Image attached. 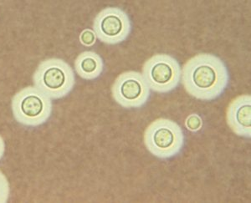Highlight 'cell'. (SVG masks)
<instances>
[{
  "label": "cell",
  "mask_w": 251,
  "mask_h": 203,
  "mask_svg": "<svg viewBox=\"0 0 251 203\" xmlns=\"http://www.w3.org/2000/svg\"><path fill=\"white\" fill-rule=\"evenodd\" d=\"M181 76L188 94L201 100L220 97L229 81L226 64L210 54H200L188 60L183 66Z\"/></svg>",
  "instance_id": "obj_1"
},
{
  "label": "cell",
  "mask_w": 251,
  "mask_h": 203,
  "mask_svg": "<svg viewBox=\"0 0 251 203\" xmlns=\"http://www.w3.org/2000/svg\"><path fill=\"white\" fill-rule=\"evenodd\" d=\"M34 86L51 100L67 96L74 88L75 77L65 60L51 58L38 66L33 76Z\"/></svg>",
  "instance_id": "obj_2"
},
{
  "label": "cell",
  "mask_w": 251,
  "mask_h": 203,
  "mask_svg": "<svg viewBox=\"0 0 251 203\" xmlns=\"http://www.w3.org/2000/svg\"><path fill=\"white\" fill-rule=\"evenodd\" d=\"M11 109L18 123L27 127H38L50 118L51 99L35 86H28L15 94Z\"/></svg>",
  "instance_id": "obj_3"
},
{
  "label": "cell",
  "mask_w": 251,
  "mask_h": 203,
  "mask_svg": "<svg viewBox=\"0 0 251 203\" xmlns=\"http://www.w3.org/2000/svg\"><path fill=\"white\" fill-rule=\"evenodd\" d=\"M144 143L149 152L156 158L169 159L182 151L184 134L176 122L161 118L151 122L146 129Z\"/></svg>",
  "instance_id": "obj_4"
},
{
  "label": "cell",
  "mask_w": 251,
  "mask_h": 203,
  "mask_svg": "<svg viewBox=\"0 0 251 203\" xmlns=\"http://www.w3.org/2000/svg\"><path fill=\"white\" fill-rule=\"evenodd\" d=\"M143 75L150 90L157 93H168L178 86L182 71L174 57L156 55L146 61Z\"/></svg>",
  "instance_id": "obj_5"
},
{
  "label": "cell",
  "mask_w": 251,
  "mask_h": 203,
  "mask_svg": "<svg viewBox=\"0 0 251 203\" xmlns=\"http://www.w3.org/2000/svg\"><path fill=\"white\" fill-rule=\"evenodd\" d=\"M112 96L118 105L126 109L140 108L150 97V88L143 75L136 71L124 72L115 80Z\"/></svg>",
  "instance_id": "obj_6"
},
{
  "label": "cell",
  "mask_w": 251,
  "mask_h": 203,
  "mask_svg": "<svg viewBox=\"0 0 251 203\" xmlns=\"http://www.w3.org/2000/svg\"><path fill=\"white\" fill-rule=\"evenodd\" d=\"M93 29L98 40L107 45L122 43L131 31L128 15L118 8L103 9L95 18Z\"/></svg>",
  "instance_id": "obj_7"
},
{
  "label": "cell",
  "mask_w": 251,
  "mask_h": 203,
  "mask_svg": "<svg viewBox=\"0 0 251 203\" xmlns=\"http://www.w3.org/2000/svg\"><path fill=\"white\" fill-rule=\"evenodd\" d=\"M226 120L234 134L243 137L251 138V95H240L232 100L226 112Z\"/></svg>",
  "instance_id": "obj_8"
},
{
  "label": "cell",
  "mask_w": 251,
  "mask_h": 203,
  "mask_svg": "<svg viewBox=\"0 0 251 203\" xmlns=\"http://www.w3.org/2000/svg\"><path fill=\"white\" fill-rule=\"evenodd\" d=\"M75 69L84 80H93L100 76L104 63L100 55L93 51H85L78 55L75 61Z\"/></svg>",
  "instance_id": "obj_9"
},
{
  "label": "cell",
  "mask_w": 251,
  "mask_h": 203,
  "mask_svg": "<svg viewBox=\"0 0 251 203\" xmlns=\"http://www.w3.org/2000/svg\"><path fill=\"white\" fill-rule=\"evenodd\" d=\"M10 196V186L5 175L0 171V203H7Z\"/></svg>",
  "instance_id": "obj_10"
},
{
  "label": "cell",
  "mask_w": 251,
  "mask_h": 203,
  "mask_svg": "<svg viewBox=\"0 0 251 203\" xmlns=\"http://www.w3.org/2000/svg\"><path fill=\"white\" fill-rule=\"evenodd\" d=\"M186 127L188 128L190 132H196L201 129L203 126V121L200 115L196 114H193L189 115L185 122Z\"/></svg>",
  "instance_id": "obj_11"
},
{
  "label": "cell",
  "mask_w": 251,
  "mask_h": 203,
  "mask_svg": "<svg viewBox=\"0 0 251 203\" xmlns=\"http://www.w3.org/2000/svg\"><path fill=\"white\" fill-rule=\"evenodd\" d=\"M96 40H97V35L92 29H85L81 32L80 41L83 45L87 46V47L92 46L96 43Z\"/></svg>",
  "instance_id": "obj_12"
},
{
  "label": "cell",
  "mask_w": 251,
  "mask_h": 203,
  "mask_svg": "<svg viewBox=\"0 0 251 203\" xmlns=\"http://www.w3.org/2000/svg\"><path fill=\"white\" fill-rule=\"evenodd\" d=\"M5 152V143L3 137L0 135V160H2Z\"/></svg>",
  "instance_id": "obj_13"
}]
</instances>
